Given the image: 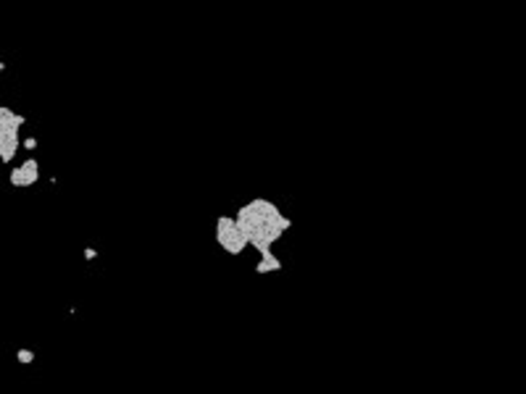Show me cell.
I'll return each instance as SVG.
<instances>
[{"mask_svg": "<svg viewBox=\"0 0 526 394\" xmlns=\"http://www.w3.org/2000/svg\"><path fill=\"white\" fill-rule=\"evenodd\" d=\"M234 223L247 239V247H256L258 255L271 252V247L282 239L284 231L292 229V221L266 197H256L242 205L234 216Z\"/></svg>", "mask_w": 526, "mask_h": 394, "instance_id": "obj_1", "label": "cell"}, {"mask_svg": "<svg viewBox=\"0 0 526 394\" xmlns=\"http://www.w3.org/2000/svg\"><path fill=\"white\" fill-rule=\"evenodd\" d=\"M216 242H219V247L224 252L234 255V258L247 250V239L242 237V231L237 229L232 216H219L216 218Z\"/></svg>", "mask_w": 526, "mask_h": 394, "instance_id": "obj_2", "label": "cell"}, {"mask_svg": "<svg viewBox=\"0 0 526 394\" xmlns=\"http://www.w3.org/2000/svg\"><path fill=\"white\" fill-rule=\"evenodd\" d=\"M11 187H32V184H37L40 179V163H37V158H27L21 166L11 168Z\"/></svg>", "mask_w": 526, "mask_h": 394, "instance_id": "obj_3", "label": "cell"}, {"mask_svg": "<svg viewBox=\"0 0 526 394\" xmlns=\"http://www.w3.org/2000/svg\"><path fill=\"white\" fill-rule=\"evenodd\" d=\"M274 271H282V260L274 252L261 255V260L256 263V273H274Z\"/></svg>", "mask_w": 526, "mask_h": 394, "instance_id": "obj_4", "label": "cell"}, {"mask_svg": "<svg viewBox=\"0 0 526 394\" xmlns=\"http://www.w3.org/2000/svg\"><path fill=\"white\" fill-rule=\"evenodd\" d=\"M16 360H19L21 365H29V363H34V352L27 350V347H21V350L16 352Z\"/></svg>", "mask_w": 526, "mask_h": 394, "instance_id": "obj_5", "label": "cell"}, {"mask_svg": "<svg viewBox=\"0 0 526 394\" xmlns=\"http://www.w3.org/2000/svg\"><path fill=\"white\" fill-rule=\"evenodd\" d=\"M24 147H27V150L32 153V150L37 147V140H34V137H27V140H24Z\"/></svg>", "mask_w": 526, "mask_h": 394, "instance_id": "obj_6", "label": "cell"}, {"mask_svg": "<svg viewBox=\"0 0 526 394\" xmlns=\"http://www.w3.org/2000/svg\"><path fill=\"white\" fill-rule=\"evenodd\" d=\"M84 258H89V260H93V258H98V252H95V250H89V247H87V250H84Z\"/></svg>", "mask_w": 526, "mask_h": 394, "instance_id": "obj_7", "label": "cell"}, {"mask_svg": "<svg viewBox=\"0 0 526 394\" xmlns=\"http://www.w3.org/2000/svg\"><path fill=\"white\" fill-rule=\"evenodd\" d=\"M0 71H6V63H3V61H0Z\"/></svg>", "mask_w": 526, "mask_h": 394, "instance_id": "obj_8", "label": "cell"}]
</instances>
